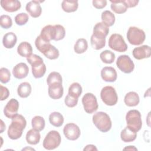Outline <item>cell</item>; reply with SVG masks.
<instances>
[{
	"mask_svg": "<svg viewBox=\"0 0 151 151\" xmlns=\"http://www.w3.org/2000/svg\"><path fill=\"white\" fill-rule=\"evenodd\" d=\"M11 124L9 126L7 134L12 140H17L20 138L22 134L23 130L27 125L25 117L21 114H17L12 119Z\"/></svg>",
	"mask_w": 151,
	"mask_h": 151,
	"instance_id": "obj_1",
	"label": "cell"
},
{
	"mask_svg": "<svg viewBox=\"0 0 151 151\" xmlns=\"http://www.w3.org/2000/svg\"><path fill=\"white\" fill-rule=\"evenodd\" d=\"M27 61L31 65L32 73L35 78H40L44 76L46 72V66L40 56L32 54L27 58Z\"/></svg>",
	"mask_w": 151,
	"mask_h": 151,
	"instance_id": "obj_2",
	"label": "cell"
},
{
	"mask_svg": "<svg viewBox=\"0 0 151 151\" xmlns=\"http://www.w3.org/2000/svg\"><path fill=\"white\" fill-rule=\"evenodd\" d=\"M93 122L100 132L106 133L109 132L112 126L109 116L105 112L99 111L93 116Z\"/></svg>",
	"mask_w": 151,
	"mask_h": 151,
	"instance_id": "obj_3",
	"label": "cell"
},
{
	"mask_svg": "<svg viewBox=\"0 0 151 151\" xmlns=\"http://www.w3.org/2000/svg\"><path fill=\"white\" fill-rule=\"evenodd\" d=\"M126 120L127 127L132 130L137 132L142 126V120L141 114L137 110H130L126 115Z\"/></svg>",
	"mask_w": 151,
	"mask_h": 151,
	"instance_id": "obj_4",
	"label": "cell"
},
{
	"mask_svg": "<svg viewBox=\"0 0 151 151\" xmlns=\"http://www.w3.org/2000/svg\"><path fill=\"white\" fill-rule=\"evenodd\" d=\"M126 36L129 42L133 45H141L146 38V34L144 31L136 27H130Z\"/></svg>",
	"mask_w": 151,
	"mask_h": 151,
	"instance_id": "obj_5",
	"label": "cell"
},
{
	"mask_svg": "<svg viewBox=\"0 0 151 151\" xmlns=\"http://www.w3.org/2000/svg\"><path fill=\"white\" fill-rule=\"evenodd\" d=\"M100 97L105 104L110 106L115 105L118 101V96L115 88L110 86H105L101 89Z\"/></svg>",
	"mask_w": 151,
	"mask_h": 151,
	"instance_id": "obj_6",
	"label": "cell"
},
{
	"mask_svg": "<svg viewBox=\"0 0 151 151\" xmlns=\"http://www.w3.org/2000/svg\"><path fill=\"white\" fill-rule=\"evenodd\" d=\"M61 142V137L56 130H51L43 140V147L47 150H53L58 147Z\"/></svg>",
	"mask_w": 151,
	"mask_h": 151,
	"instance_id": "obj_7",
	"label": "cell"
},
{
	"mask_svg": "<svg viewBox=\"0 0 151 151\" xmlns=\"http://www.w3.org/2000/svg\"><path fill=\"white\" fill-rule=\"evenodd\" d=\"M109 47L113 50L122 52L127 50V45L125 42L123 37L119 34H112L109 39Z\"/></svg>",
	"mask_w": 151,
	"mask_h": 151,
	"instance_id": "obj_8",
	"label": "cell"
},
{
	"mask_svg": "<svg viewBox=\"0 0 151 151\" xmlns=\"http://www.w3.org/2000/svg\"><path fill=\"white\" fill-rule=\"evenodd\" d=\"M82 104L85 111L88 114L94 113L99 107L96 97L91 93H87L83 96Z\"/></svg>",
	"mask_w": 151,
	"mask_h": 151,
	"instance_id": "obj_9",
	"label": "cell"
},
{
	"mask_svg": "<svg viewBox=\"0 0 151 151\" xmlns=\"http://www.w3.org/2000/svg\"><path fill=\"white\" fill-rule=\"evenodd\" d=\"M116 65L120 71L126 74L132 73L134 68V63L127 55H120L117 59Z\"/></svg>",
	"mask_w": 151,
	"mask_h": 151,
	"instance_id": "obj_10",
	"label": "cell"
},
{
	"mask_svg": "<svg viewBox=\"0 0 151 151\" xmlns=\"http://www.w3.org/2000/svg\"><path fill=\"white\" fill-rule=\"evenodd\" d=\"M63 133L65 137L70 140H76L78 139L81 134L79 127L73 123L65 124L63 129Z\"/></svg>",
	"mask_w": 151,
	"mask_h": 151,
	"instance_id": "obj_11",
	"label": "cell"
},
{
	"mask_svg": "<svg viewBox=\"0 0 151 151\" xmlns=\"http://www.w3.org/2000/svg\"><path fill=\"white\" fill-rule=\"evenodd\" d=\"M19 103L15 99H11L5 105L4 109V115L9 119H12L18 113Z\"/></svg>",
	"mask_w": 151,
	"mask_h": 151,
	"instance_id": "obj_12",
	"label": "cell"
},
{
	"mask_svg": "<svg viewBox=\"0 0 151 151\" xmlns=\"http://www.w3.org/2000/svg\"><path fill=\"white\" fill-rule=\"evenodd\" d=\"M42 1L34 0L29 1L27 4L25 9L32 18H38L41 15L42 13V8L40 3Z\"/></svg>",
	"mask_w": 151,
	"mask_h": 151,
	"instance_id": "obj_13",
	"label": "cell"
},
{
	"mask_svg": "<svg viewBox=\"0 0 151 151\" xmlns=\"http://www.w3.org/2000/svg\"><path fill=\"white\" fill-rule=\"evenodd\" d=\"M132 54L135 59L139 60L149 58L151 55L150 47L147 45H143L138 47H136L133 49Z\"/></svg>",
	"mask_w": 151,
	"mask_h": 151,
	"instance_id": "obj_14",
	"label": "cell"
},
{
	"mask_svg": "<svg viewBox=\"0 0 151 151\" xmlns=\"http://www.w3.org/2000/svg\"><path fill=\"white\" fill-rule=\"evenodd\" d=\"M29 73V68L24 63H19L12 69V74L17 79L25 78Z\"/></svg>",
	"mask_w": 151,
	"mask_h": 151,
	"instance_id": "obj_15",
	"label": "cell"
},
{
	"mask_svg": "<svg viewBox=\"0 0 151 151\" xmlns=\"http://www.w3.org/2000/svg\"><path fill=\"white\" fill-rule=\"evenodd\" d=\"M101 77L104 81L114 82L116 80L117 75L114 68L104 67L101 70Z\"/></svg>",
	"mask_w": 151,
	"mask_h": 151,
	"instance_id": "obj_16",
	"label": "cell"
},
{
	"mask_svg": "<svg viewBox=\"0 0 151 151\" xmlns=\"http://www.w3.org/2000/svg\"><path fill=\"white\" fill-rule=\"evenodd\" d=\"M1 7L8 12H14L20 9L21 4L17 0H1L0 1Z\"/></svg>",
	"mask_w": 151,
	"mask_h": 151,
	"instance_id": "obj_17",
	"label": "cell"
},
{
	"mask_svg": "<svg viewBox=\"0 0 151 151\" xmlns=\"http://www.w3.org/2000/svg\"><path fill=\"white\" fill-rule=\"evenodd\" d=\"M109 32V27L104 23L97 22L93 28V35L96 37L106 38Z\"/></svg>",
	"mask_w": 151,
	"mask_h": 151,
	"instance_id": "obj_18",
	"label": "cell"
},
{
	"mask_svg": "<svg viewBox=\"0 0 151 151\" xmlns=\"http://www.w3.org/2000/svg\"><path fill=\"white\" fill-rule=\"evenodd\" d=\"M17 52L20 56L28 58L32 55V47L29 42H22L17 47Z\"/></svg>",
	"mask_w": 151,
	"mask_h": 151,
	"instance_id": "obj_19",
	"label": "cell"
},
{
	"mask_svg": "<svg viewBox=\"0 0 151 151\" xmlns=\"http://www.w3.org/2000/svg\"><path fill=\"white\" fill-rule=\"evenodd\" d=\"M48 93L50 97L52 99H59L61 98L63 95V87L62 84H57L49 86Z\"/></svg>",
	"mask_w": 151,
	"mask_h": 151,
	"instance_id": "obj_20",
	"label": "cell"
},
{
	"mask_svg": "<svg viewBox=\"0 0 151 151\" xmlns=\"http://www.w3.org/2000/svg\"><path fill=\"white\" fill-rule=\"evenodd\" d=\"M17 41V35L12 32H9L5 34L3 37L2 44L6 48H12L15 45Z\"/></svg>",
	"mask_w": 151,
	"mask_h": 151,
	"instance_id": "obj_21",
	"label": "cell"
},
{
	"mask_svg": "<svg viewBox=\"0 0 151 151\" xmlns=\"http://www.w3.org/2000/svg\"><path fill=\"white\" fill-rule=\"evenodd\" d=\"M124 103L129 107L136 106L140 101V99L138 94L134 91H130L124 96Z\"/></svg>",
	"mask_w": 151,
	"mask_h": 151,
	"instance_id": "obj_22",
	"label": "cell"
},
{
	"mask_svg": "<svg viewBox=\"0 0 151 151\" xmlns=\"http://www.w3.org/2000/svg\"><path fill=\"white\" fill-rule=\"evenodd\" d=\"M40 37L45 41L50 42L54 40V26L47 25L45 26L41 31Z\"/></svg>",
	"mask_w": 151,
	"mask_h": 151,
	"instance_id": "obj_23",
	"label": "cell"
},
{
	"mask_svg": "<svg viewBox=\"0 0 151 151\" xmlns=\"http://www.w3.org/2000/svg\"><path fill=\"white\" fill-rule=\"evenodd\" d=\"M41 135L39 131L34 129L28 130L26 134V140L28 143L35 145L38 144L40 140Z\"/></svg>",
	"mask_w": 151,
	"mask_h": 151,
	"instance_id": "obj_24",
	"label": "cell"
},
{
	"mask_svg": "<svg viewBox=\"0 0 151 151\" xmlns=\"http://www.w3.org/2000/svg\"><path fill=\"white\" fill-rule=\"evenodd\" d=\"M137 137V132H135L128 127H125L122 130L120 133V137L122 140L124 142H131L134 141Z\"/></svg>",
	"mask_w": 151,
	"mask_h": 151,
	"instance_id": "obj_25",
	"label": "cell"
},
{
	"mask_svg": "<svg viewBox=\"0 0 151 151\" xmlns=\"http://www.w3.org/2000/svg\"><path fill=\"white\" fill-rule=\"evenodd\" d=\"M32 91L31 84L28 82H23L21 83L17 88V93L21 98L28 97Z\"/></svg>",
	"mask_w": 151,
	"mask_h": 151,
	"instance_id": "obj_26",
	"label": "cell"
},
{
	"mask_svg": "<svg viewBox=\"0 0 151 151\" xmlns=\"http://www.w3.org/2000/svg\"><path fill=\"white\" fill-rule=\"evenodd\" d=\"M111 9L116 14H121L126 12L127 7L124 1H110Z\"/></svg>",
	"mask_w": 151,
	"mask_h": 151,
	"instance_id": "obj_27",
	"label": "cell"
},
{
	"mask_svg": "<svg viewBox=\"0 0 151 151\" xmlns=\"http://www.w3.org/2000/svg\"><path fill=\"white\" fill-rule=\"evenodd\" d=\"M49 121L51 124L54 127H60L64 123V117L61 113L57 111L51 113L49 116Z\"/></svg>",
	"mask_w": 151,
	"mask_h": 151,
	"instance_id": "obj_28",
	"label": "cell"
},
{
	"mask_svg": "<svg viewBox=\"0 0 151 151\" xmlns=\"http://www.w3.org/2000/svg\"><path fill=\"white\" fill-rule=\"evenodd\" d=\"M78 6V1H68L64 0L61 3L63 10L67 13L73 12L77 10Z\"/></svg>",
	"mask_w": 151,
	"mask_h": 151,
	"instance_id": "obj_29",
	"label": "cell"
},
{
	"mask_svg": "<svg viewBox=\"0 0 151 151\" xmlns=\"http://www.w3.org/2000/svg\"><path fill=\"white\" fill-rule=\"evenodd\" d=\"M47 83L48 87L53 85L62 84L63 78L59 73L52 71L49 74L47 78Z\"/></svg>",
	"mask_w": 151,
	"mask_h": 151,
	"instance_id": "obj_30",
	"label": "cell"
},
{
	"mask_svg": "<svg viewBox=\"0 0 151 151\" xmlns=\"http://www.w3.org/2000/svg\"><path fill=\"white\" fill-rule=\"evenodd\" d=\"M101 18L102 22L106 25L107 27L112 26L115 22V16L111 11L109 10L104 11L101 13Z\"/></svg>",
	"mask_w": 151,
	"mask_h": 151,
	"instance_id": "obj_31",
	"label": "cell"
},
{
	"mask_svg": "<svg viewBox=\"0 0 151 151\" xmlns=\"http://www.w3.org/2000/svg\"><path fill=\"white\" fill-rule=\"evenodd\" d=\"M88 48V42L84 38H79L74 46V50L77 54H83Z\"/></svg>",
	"mask_w": 151,
	"mask_h": 151,
	"instance_id": "obj_32",
	"label": "cell"
},
{
	"mask_svg": "<svg viewBox=\"0 0 151 151\" xmlns=\"http://www.w3.org/2000/svg\"><path fill=\"white\" fill-rule=\"evenodd\" d=\"M35 45L37 49L41 53L44 54L51 46V44L50 42L45 41L44 40L40 35L38 36L35 41Z\"/></svg>",
	"mask_w": 151,
	"mask_h": 151,
	"instance_id": "obj_33",
	"label": "cell"
},
{
	"mask_svg": "<svg viewBox=\"0 0 151 151\" xmlns=\"http://www.w3.org/2000/svg\"><path fill=\"white\" fill-rule=\"evenodd\" d=\"M82 87L78 83H72L68 88V94L76 99H78L82 93Z\"/></svg>",
	"mask_w": 151,
	"mask_h": 151,
	"instance_id": "obj_34",
	"label": "cell"
},
{
	"mask_svg": "<svg viewBox=\"0 0 151 151\" xmlns=\"http://www.w3.org/2000/svg\"><path fill=\"white\" fill-rule=\"evenodd\" d=\"M90 42L91 47L96 50L102 49L106 45V38H101L96 37L93 34L91 36Z\"/></svg>",
	"mask_w": 151,
	"mask_h": 151,
	"instance_id": "obj_35",
	"label": "cell"
},
{
	"mask_svg": "<svg viewBox=\"0 0 151 151\" xmlns=\"http://www.w3.org/2000/svg\"><path fill=\"white\" fill-rule=\"evenodd\" d=\"M31 124L32 129L39 132L42 131L45 127V120L40 116H35L32 119Z\"/></svg>",
	"mask_w": 151,
	"mask_h": 151,
	"instance_id": "obj_36",
	"label": "cell"
},
{
	"mask_svg": "<svg viewBox=\"0 0 151 151\" xmlns=\"http://www.w3.org/2000/svg\"><path fill=\"white\" fill-rule=\"evenodd\" d=\"M115 54L113 52L110 50H104L100 54L101 60L106 64H111L114 61Z\"/></svg>",
	"mask_w": 151,
	"mask_h": 151,
	"instance_id": "obj_37",
	"label": "cell"
},
{
	"mask_svg": "<svg viewBox=\"0 0 151 151\" xmlns=\"http://www.w3.org/2000/svg\"><path fill=\"white\" fill-rule=\"evenodd\" d=\"M54 40L55 41H60L63 40L65 35V30L61 25H54Z\"/></svg>",
	"mask_w": 151,
	"mask_h": 151,
	"instance_id": "obj_38",
	"label": "cell"
},
{
	"mask_svg": "<svg viewBox=\"0 0 151 151\" xmlns=\"http://www.w3.org/2000/svg\"><path fill=\"white\" fill-rule=\"evenodd\" d=\"M45 57L50 60L57 59L60 55L58 50L54 45H51L48 49L43 54Z\"/></svg>",
	"mask_w": 151,
	"mask_h": 151,
	"instance_id": "obj_39",
	"label": "cell"
},
{
	"mask_svg": "<svg viewBox=\"0 0 151 151\" xmlns=\"http://www.w3.org/2000/svg\"><path fill=\"white\" fill-rule=\"evenodd\" d=\"M0 25L2 28H10L12 25V21L11 17L8 15H2L0 17Z\"/></svg>",
	"mask_w": 151,
	"mask_h": 151,
	"instance_id": "obj_40",
	"label": "cell"
},
{
	"mask_svg": "<svg viewBox=\"0 0 151 151\" xmlns=\"http://www.w3.org/2000/svg\"><path fill=\"white\" fill-rule=\"evenodd\" d=\"M29 19L28 15L26 13L22 12L17 14L15 17V22L18 25H24L27 23Z\"/></svg>",
	"mask_w": 151,
	"mask_h": 151,
	"instance_id": "obj_41",
	"label": "cell"
},
{
	"mask_svg": "<svg viewBox=\"0 0 151 151\" xmlns=\"http://www.w3.org/2000/svg\"><path fill=\"white\" fill-rule=\"evenodd\" d=\"M11 78V73L6 68L2 67L0 69V81L2 83L6 84L9 81Z\"/></svg>",
	"mask_w": 151,
	"mask_h": 151,
	"instance_id": "obj_42",
	"label": "cell"
},
{
	"mask_svg": "<svg viewBox=\"0 0 151 151\" xmlns=\"http://www.w3.org/2000/svg\"><path fill=\"white\" fill-rule=\"evenodd\" d=\"M64 103L65 105L68 107H75L78 103V99H76L68 94L66 96L64 99Z\"/></svg>",
	"mask_w": 151,
	"mask_h": 151,
	"instance_id": "obj_43",
	"label": "cell"
},
{
	"mask_svg": "<svg viewBox=\"0 0 151 151\" xmlns=\"http://www.w3.org/2000/svg\"><path fill=\"white\" fill-rule=\"evenodd\" d=\"M93 5L96 9H103L107 5V1L106 0H93L92 1Z\"/></svg>",
	"mask_w": 151,
	"mask_h": 151,
	"instance_id": "obj_44",
	"label": "cell"
},
{
	"mask_svg": "<svg viewBox=\"0 0 151 151\" xmlns=\"http://www.w3.org/2000/svg\"><path fill=\"white\" fill-rule=\"evenodd\" d=\"M0 87H1V100L3 101L6 100L8 97L9 95V91L6 87H4L2 85L0 86Z\"/></svg>",
	"mask_w": 151,
	"mask_h": 151,
	"instance_id": "obj_45",
	"label": "cell"
},
{
	"mask_svg": "<svg viewBox=\"0 0 151 151\" xmlns=\"http://www.w3.org/2000/svg\"><path fill=\"white\" fill-rule=\"evenodd\" d=\"M127 8H133L136 6L139 3V1L136 0H123Z\"/></svg>",
	"mask_w": 151,
	"mask_h": 151,
	"instance_id": "obj_46",
	"label": "cell"
},
{
	"mask_svg": "<svg viewBox=\"0 0 151 151\" xmlns=\"http://www.w3.org/2000/svg\"><path fill=\"white\" fill-rule=\"evenodd\" d=\"M83 150H97V149L93 145H88L84 148Z\"/></svg>",
	"mask_w": 151,
	"mask_h": 151,
	"instance_id": "obj_47",
	"label": "cell"
},
{
	"mask_svg": "<svg viewBox=\"0 0 151 151\" xmlns=\"http://www.w3.org/2000/svg\"><path fill=\"white\" fill-rule=\"evenodd\" d=\"M123 150H137V148H136L134 146H129L126 147H124Z\"/></svg>",
	"mask_w": 151,
	"mask_h": 151,
	"instance_id": "obj_48",
	"label": "cell"
},
{
	"mask_svg": "<svg viewBox=\"0 0 151 151\" xmlns=\"http://www.w3.org/2000/svg\"><path fill=\"white\" fill-rule=\"evenodd\" d=\"M5 130V124L4 123L2 120H1V132L0 133H2Z\"/></svg>",
	"mask_w": 151,
	"mask_h": 151,
	"instance_id": "obj_49",
	"label": "cell"
}]
</instances>
